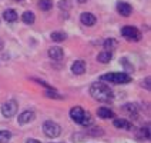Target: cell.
Instances as JSON below:
<instances>
[{"label":"cell","mask_w":151,"mask_h":143,"mask_svg":"<svg viewBox=\"0 0 151 143\" xmlns=\"http://www.w3.org/2000/svg\"><path fill=\"white\" fill-rule=\"evenodd\" d=\"M80 22L83 23L84 26H94L96 25V16L91 15V13H81L80 16Z\"/></svg>","instance_id":"9"},{"label":"cell","mask_w":151,"mask_h":143,"mask_svg":"<svg viewBox=\"0 0 151 143\" xmlns=\"http://www.w3.org/2000/svg\"><path fill=\"white\" fill-rule=\"evenodd\" d=\"M123 109H124V112H128L131 116H133V115H134V116L137 115V106H135V105L128 103V105H124V107H123Z\"/></svg>","instance_id":"21"},{"label":"cell","mask_w":151,"mask_h":143,"mask_svg":"<svg viewBox=\"0 0 151 143\" xmlns=\"http://www.w3.org/2000/svg\"><path fill=\"white\" fill-rule=\"evenodd\" d=\"M1 49H3V40L0 39V50H1Z\"/></svg>","instance_id":"28"},{"label":"cell","mask_w":151,"mask_h":143,"mask_svg":"<svg viewBox=\"0 0 151 143\" xmlns=\"http://www.w3.org/2000/svg\"><path fill=\"white\" fill-rule=\"evenodd\" d=\"M100 79L114 84H126L131 82V76L127 73H109V75H103Z\"/></svg>","instance_id":"3"},{"label":"cell","mask_w":151,"mask_h":143,"mask_svg":"<svg viewBox=\"0 0 151 143\" xmlns=\"http://www.w3.org/2000/svg\"><path fill=\"white\" fill-rule=\"evenodd\" d=\"M39 7L44 10V12H47V10H50L53 7V3H51V0H40L39 1Z\"/></svg>","instance_id":"18"},{"label":"cell","mask_w":151,"mask_h":143,"mask_svg":"<svg viewBox=\"0 0 151 143\" xmlns=\"http://www.w3.org/2000/svg\"><path fill=\"white\" fill-rule=\"evenodd\" d=\"M17 112V103L14 100H9L1 106V113L4 118H12Z\"/></svg>","instance_id":"6"},{"label":"cell","mask_w":151,"mask_h":143,"mask_svg":"<svg viewBox=\"0 0 151 143\" xmlns=\"http://www.w3.org/2000/svg\"><path fill=\"white\" fill-rule=\"evenodd\" d=\"M26 143H40V142H39V140H36V139H29Z\"/></svg>","instance_id":"27"},{"label":"cell","mask_w":151,"mask_h":143,"mask_svg":"<svg viewBox=\"0 0 151 143\" xmlns=\"http://www.w3.org/2000/svg\"><path fill=\"white\" fill-rule=\"evenodd\" d=\"M71 72L74 75H83L84 72H86V63H84V60H76L74 63H73V66H71Z\"/></svg>","instance_id":"10"},{"label":"cell","mask_w":151,"mask_h":143,"mask_svg":"<svg viewBox=\"0 0 151 143\" xmlns=\"http://www.w3.org/2000/svg\"><path fill=\"white\" fill-rule=\"evenodd\" d=\"M64 39H66V33H61V32L51 33V40H54V42H63Z\"/></svg>","instance_id":"20"},{"label":"cell","mask_w":151,"mask_h":143,"mask_svg":"<svg viewBox=\"0 0 151 143\" xmlns=\"http://www.w3.org/2000/svg\"><path fill=\"white\" fill-rule=\"evenodd\" d=\"M70 118L73 119L76 123L81 125V126L91 125V116H90V113L84 112V110L81 109V107H78V106H76V107H73V109L70 110Z\"/></svg>","instance_id":"2"},{"label":"cell","mask_w":151,"mask_h":143,"mask_svg":"<svg viewBox=\"0 0 151 143\" xmlns=\"http://www.w3.org/2000/svg\"><path fill=\"white\" fill-rule=\"evenodd\" d=\"M43 132H44V135L47 136V137H57V136L61 133V127L56 123V122H53V120H47V122H44V125H43Z\"/></svg>","instance_id":"4"},{"label":"cell","mask_w":151,"mask_h":143,"mask_svg":"<svg viewBox=\"0 0 151 143\" xmlns=\"http://www.w3.org/2000/svg\"><path fill=\"white\" fill-rule=\"evenodd\" d=\"M141 135L145 137V139H150V127L148 126H145L141 129Z\"/></svg>","instance_id":"24"},{"label":"cell","mask_w":151,"mask_h":143,"mask_svg":"<svg viewBox=\"0 0 151 143\" xmlns=\"http://www.w3.org/2000/svg\"><path fill=\"white\" fill-rule=\"evenodd\" d=\"M3 19L7 22V23H13L17 20V12L13 9H7L4 13H3Z\"/></svg>","instance_id":"12"},{"label":"cell","mask_w":151,"mask_h":143,"mask_svg":"<svg viewBox=\"0 0 151 143\" xmlns=\"http://www.w3.org/2000/svg\"><path fill=\"white\" fill-rule=\"evenodd\" d=\"M33 119H34V113H33V112L26 110V112H23V113L17 118V120H19V123H20V125H26V123H30Z\"/></svg>","instance_id":"11"},{"label":"cell","mask_w":151,"mask_h":143,"mask_svg":"<svg viewBox=\"0 0 151 143\" xmlns=\"http://www.w3.org/2000/svg\"><path fill=\"white\" fill-rule=\"evenodd\" d=\"M16 1H23V0H16Z\"/></svg>","instance_id":"30"},{"label":"cell","mask_w":151,"mask_h":143,"mask_svg":"<svg viewBox=\"0 0 151 143\" xmlns=\"http://www.w3.org/2000/svg\"><path fill=\"white\" fill-rule=\"evenodd\" d=\"M97 115L100 116L101 119H110V118H114V113H113V110L107 109V107H100V109L97 110Z\"/></svg>","instance_id":"13"},{"label":"cell","mask_w":151,"mask_h":143,"mask_svg":"<svg viewBox=\"0 0 151 143\" xmlns=\"http://www.w3.org/2000/svg\"><path fill=\"white\" fill-rule=\"evenodd\" d=\"M114 126L118 127V129H126V130H130L131 129V123L127 122L126 119H117L114 120Z\"/></svg>","instance_id":"14"},{"label":"cell","mask_w":151,"mask_h":143,"mask_svg":"<svg viewBox=\"0 0 151 143\" xmlns=\"http://www.w3.org/2000/svg\"><path fill=\"white\" fill-rule=\"evenodd\" d=\"M49 56H50V59H53V60H61L63 56H64V52H63L61 47L54 46V47H50V49H49Z\"/></svg>","instance_id":"8"},{"label":"cell","mask_w":151,"mask_h":143,"mask_svg":"<svg viewBox=\"0 0 151 143\" xmlns=\"http://www.w3.org/2000/svg\"><path fill=\"white\" fill-rule=\"evenodd\" d=\"M118 43L114 40V39H107L106 42H104V49H107L109 52H111L113 49H116L117 47Z\"/></svg>","instance_id":"17"},{"label":"cell","mask_w":151,"mask_h":143,"mask_svg":"<svg viewBox=\"0 0 151 143\" xmlns=\"http://www.w3.org/2000/svg\"><path fill=\"white\" fill-rule=\"evenodd\" d=\"M22 19H23V22H24L26 25H33L34 23V13L33 12H24L23 16H22Z\"/></svg>","instance_id":"16"},{"label":"cell","mask_w":151,"mask_h":143,"mask_svg":"<svg viewBox=\"0 0 151 143\" xmlns=\"http://www.w3.org/2000/svg\"><path fill=\"white\" fill-rule=\"evenodd\" d=\"M90 133H91V135H96V136H97V135H103V130H101L100 127H94Z\"/></svg>","instance_id":"25"},{"label":"cell","mask_w":151,"mask_h":143,"mask_svg":"<svg viewBox=\"0 0 151 143\" xmlns=\"http://www.w3.org/2000/svg\"><path fill=\"white\" fill-rule=\"evenodd\" d=\"M111 57H113V53L109 50H106V52H101L100 54L97 56V60H99L100 63H109L110 60H111Z\"/></svg>","instance_id":"15"},{"label":"cell","mask_w":151,"mask_h":143,"mask_svg":"<svg viewBox=\"0 0 151 143\" xmlns=\"http://www.w3.org/2000/svg\"><path fill=\"white\" fill-rule=\"evenodd\" d=\"M143 86H145L147 89H150V77H147L145 82H143Z\"/></svg>","instance_id":"26"},{"label":"cell","mask_w":151,"mask_h":143,"mask_svg":"<svg viewBox=\"0 0 151 143\" xmlns=\"http://www.w3.org/2000/svg\"><path fill=\"white\" fill-rule=\"evenodd\" d=\"M90 94L99 102H111L114 97L113 90L104 83H93L90 87Z\"/></svg>","instance_id":"1"},{"label":"cell","mask_w":151,"mask_h":143,"mask_svg":"<svg viewBox=\"0 0 151 143\" xmlns=\"http://www.w3.org/2000/svg\"><path fill=\"white\" fill-rule=\"evenodd\" d=\"M121 34L126 37L127 40H134V42H138L141 39V32L137 30L133 26H126L121 29Z\"/></svg>","instance_id":"5"},{"label":"cell","mask_w":151,"mask_h":143,"mask_svg":"<svg viewBox=\"0 0 151 143\" xmlns=\"http://www.w3.org/2000/svg\"><path fill=\"white\" fill-rule=\"evenodd\" d=\"M76 1H78V3H81V4H83V3H86L87 0H76Z\"/></svg>","instance_id":"29"},{"label":"cell","mask_w":151,"mask_h":143,"mask_svg":"<svg viewBox=\"0 0 151 143\" xmlns=\"http://www.w3.org/2000/svg\"><path fill=\"white\" fill-rule=\"evenodd\" d=\"M12 137V133L9 130H0V143H7Z\"/></svg>","instance_id":"19"},{"label":"cell","mask_w":151,"mask_h":143,"mask_svg":"<svg viewBox=\"0 0 151 143\" xmlns=\"http://www.w3.org/2000/svg\"><path fill=\"white\" fill-rule=\"evenodd\" d=\"M117 12L121 15V16H130L131 15V12H133V7L128 4V3H126V1H118L117 3Z\"/></svg>","instance_id":"7"},{"label":"cell","mask_w":151,"mask_h":143,"mask_svg":"<svg viewBox=\"0 0 151 143\" xmlns=\"http://www.w3.org/2000/svg\"><path fill=\"white\" fill-rule=\"evenodd\" d=\"M59 7L61 9V10H68V9L71 7V4H70V0H60V3H59Z\"/></svg>","instance_id":"22"},{"label":"cell","mask_w":151,"mask_h":143,"mask_svg":"<svg viewBox=\"0 0 151 143\" xmlns=\"http://www.w3.org/2000/svg\"><path fill=\"white\" fill-rule=\"evenodd\" d=\"M46 96H47V97H51V99H61V96H59V93L54 92V90H47V92H46Z\"/></svg>","instance_id":"23"}]
</instances>
